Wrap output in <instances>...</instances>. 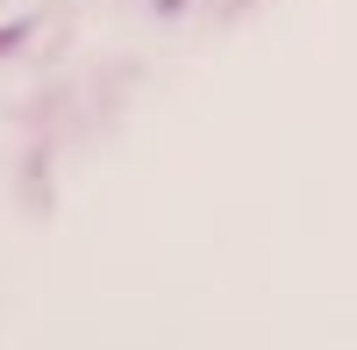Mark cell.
Listing matches in <instances>:
<instances>
[]
</instances>
